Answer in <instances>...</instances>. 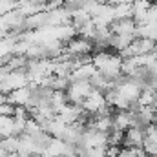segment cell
Masks as SVG:
<instances>
[{"label": "cell", "mask_w": 157, "mask_h": 157, "mask_svg": "<svg viewBox=\"0 0 157 157\" xmlns=\"http://www.w3.org/2000/svg\"><path fill=\"white\" fill-rule=\"evenodd\" d=\"M66 44V53H70L71 57H84V55H91L95 46H93V40L84 39L80 35H75L73 39H70Z\"/></svg>", "instance_id": "3"}, {"label": "cell", "mask_w": 157, "mask_h": 157, "mask_svg": "<svg viewBox=\"0 0 157 157\" xmlns=\"http://www.w3.org/2000/svg\"><path fill=\"white\" fill-rule=\"evenodd\" d=\"M15 135V117L13 115H0V139Z\"/></svg>", "instance_id": "7"}, {"label": "cell", "mask_w": 157, "mask_h": 157, "mask_svg": "<svg viewBox=\"0 0 157 157\" xmlns=\"http://www.w3.org/2000/svg\"><path fill=\"white\" fill-rule=\"evenodd\" d=\"M104 106H108V101H106V93L101 91V90H91V93L82 101V108L90 113H97L101 112Z\"/></svg>", "instance_id": "4"}, {"label": "cell", "mask_w": 157, "mask_h": 157, "mask_svg": "<svg viewBox=\"0 0 157 157\" xmlns=\"http://www.w3.org/2000/svg\"><path fill=\"white\" fill-rule=\"evenodd\" d=\"M144 137H146L144 128H141V126H130L124 132V143H122V146H143Z\"/></svg>", "instance_id": "6"}, {"label": "cell", "mask_w": 157, "mask_h": 157, "mask_svg": "<svg viewBox=\"0 0 157 157\" xmlns=\"http://www.w3.org/2000/svg\"><path fill=\"white\" fill-rule=\"evenodd\" d=\"M91 90H93V84L90 80H71L68 90H66V93H68L70 102L82 106V101L91 93Z\"/></svg>", "instance_id": "2"}, {"label": "cell", "mask_w": 157, "mask_h": 157, "mask_svg": "<svg viewBox=\"0 0 157 157\" xmlns=\"http://www.w3.org/2000/svg\"><path fill=\"white\" fill-rule=\"evenodd\" d=\"M31 97H33V90L28 84V86H22V88H17V90L9 91L7 93V102L13 104V106H26L31 101Z\"/></svg>", "instance_id": "5"}, {"label": "cell", "mask_w": 157, "mask_h": 157, "mask_svg": "<svg viewBox=\"0 0 157 157\" xmlns=\"http://www.w3.org/2000/svg\"><path fill=\"white\" fill-rule=\"evenodd\" d=\"M93 57V64L99 70V73H102L108 78H117L119 75H122V57L121 53L115 49H99L91 53Z\"/></svg>", "instance_id": "1"}]
</instances>
